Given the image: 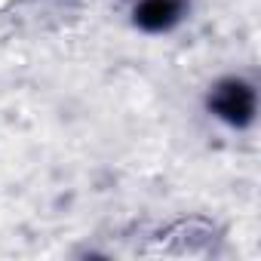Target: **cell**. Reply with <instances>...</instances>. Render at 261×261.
<instances>
[{"label":"cell","mask_w":261,"mask_h":261,"mask_svg":"<svg viewBox=\"0 0 261 261\" xmlns=\"http://www.w3.org/2000/svg\"><path fill=\"white\" fill-rule=\"evenodd\" d=\"M212 111L227 120L230 126H246L255 114V92L243 83V80H224L218 83V89L209 98Z\"/></svg>","instance_id":"obj_1"},{"label":"cell","mask_w":261,"mask_h":261,"mask_svg":"<svg viewBox=\"0 0 261 261\" xmlns=\"http://www.w3.org/2000/svg\"><path fill=\"white\" fill-rule=\"evenodd\" d=\"M178 19V0H145L136 10V22L145 31H163Z\"/></svg>","instance_id":"obj_2"}]
</instances>
